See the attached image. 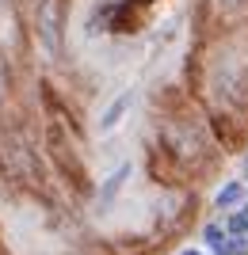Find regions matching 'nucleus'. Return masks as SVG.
I'll return each instance as SVG.
<instances>
[{
  "mask_svg": "<svg viewBox=\"0 0 248 255\" xmlns=\"http://www.w3.org/2000/svg\"><path fill=\"white\" fill-rule=\"evenodd\" d=\"M42 31L50 50H57V38H61V0H46L42 4Z\"/></svg>",
  "mask_w": 248,
  "mask_h": 255,
  "instance_id": "nucleus-2",
  "label": "nucleus"
},
{
  "mask_svg": "<svg viewBox=\"0 0 248 255\" xmlns=\"http://www.w3.org/2000/svg\"><path fill=\"white\" fill-rule=\"evenodd\" d=\"M0 96H4V69H0Z\"/></svg>",
  "mask_w": 248,
  "mask_h": 255,
  "instance_id": "nucleus-5",
  "label": "nucleus"
},
{
  "mask_svg": "<svg viewBox=\"0 0 248 255\" xmlns=\"http://www.w3.org/2000/svg\"><path fill=\"white\" fill-rule=\"evenodd\" d=\"M237 198H241V187H229V191H222V206H226V202H237Z\"/></svg>",
  "mask_w": 248,
  "mask_h": 255,
  "instance_id": "nucleus-4",
  "label": "nucleus"
},
{
  "mask_svg": "<svg viewBox=\"0 0 248 255\" xmlns=\"http://www.w3.org/2000/svg\"><path fill=\"white\" fill-rule=\"evenodd\" d=\"M187 255H195V252H187Z\"/></svg>",
  "mask_w": 248,
  "mask_h": 255,
  "instance_id": "nucleus-6",
  "label": "nucleus"
},
{
  "mask_svg": "<svg viewBox=\"0 0 248 255\" xmlns=\"http://www.w3.org/2000/svg\"><path fill=\"white\" fill-rule=\"evenodd\" d=\"M122 111H126V99H119V103H115V107H111V111H107V118H103V129H111V126H115Z\"/></svg>",
  "mask_w": 248,
  "mask_h": 255,
  "instance_id": "nucleus-3",
  "label": "nucleus"
},
{
  "mask_svg": "<svg viewBox=\"0 0 248 255\" xmlns=\"http://www.w3.org/2000/svg\"><path fill=\"white\" fill-rule=\"evenodd\" d=\"M50 152L57 156V164L65 168V175H73V179H76V187L84 191V187H88V179H84V168L76 164V156H69V149H65V141H61V133H57V129H50Z\"/></svg>",
  "mask_w": 248,
  "mask_h": 255,
  "instance_id": "nucleus-1",
  "label": "nucleus"
}]
</instances>
